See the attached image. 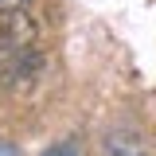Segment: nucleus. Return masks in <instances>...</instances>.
<instances>
[{"instance_id":"4","label":"nucleus","mask_w":156,"mask_h":156,"mask_svg":"<svg viewBox=\"0 0 156 156\" xmlns=\"http://www.w3.org/2000/svg\"><path fill=\"white\" fill-rule=\"evenodd\" d=\"M0 156H20L16 144H8V140H0Z\"/></svg>"},{"instance_id":"1","label":"nucleus","mask_w":156,"mask_h":156,"mask_svg":"<svg viewBox=\"0 0 156 156\" xmlns=\"http://www.w3.org/2000/svg\"><path fill=\"white\" fill-rule=\"evenodd\" d=\"M43 66V43L39 27L23 8L0 16V86L4 90H27Z\"/></svg>"},{"instance_id":"2","label":"nucleus","mask_w":156,"mask_h":156,"mask_svg":"<svg viewBox=\"0 0 156 156\" xmlns=\"http://www.w3.org/2000/svg\"><path fill=\"white\" fill-rule=\"evenodd\" d=\"M43 156H78V148H74V144H70V140H58L55 148H47V152H43Z\"/></svg>"},{"instance_id":"3","label":"nucleus","mask_w":156,"mask_h":156,"mask_svg":"<svg viewBox=\"0 0 156 156\" xmlns=\"http://www.w3.org/2000/svg\"><path fill=\"white\" fill-rule=\"evenodd\" d=\"M23 4H27V0H0V8H4V12H12V8H23Z\"/></svg>"}]
</instances>
